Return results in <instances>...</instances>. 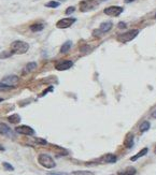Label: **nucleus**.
I'll return each instance as SVG.
<instances>
[{
    "instance_id": "393cba45",
    "label": "nucleus",
    "mask_w": 156,
    "mask_h": 175,
    "mask_svg": "<svg viewBox=\"0 0 156 175\" xmlns=\"http://www.w3.org/2000/svg\"><path fill=\"white\" fill-rule=\"evenodd\" d=\"M75 7H69L67 10H66V14H67V15L71 14V13H73V12H75Z\"/></svg>"
},
{
    "instance_id": "2eb2a0df",
    "label": "nucleus",
    "mask_w": 156,
    "mask_h": 175,
    "mask_svg": "<svg viewBox=\"0 0 156 175\" xmlns=\"http://www.w3.org/2000/svg\"><path fill=\"white\" fill-rule=\"evenodd\" d=\"M43 28H44V24H42V23H36V24H33V25L30 26V30L33 31V32L42 31Z\"/></svg>"
},
{
    "instance_id": "dca6fc26",
    "label": "nucleus",
    "mask_w": 156,
    "mask_h": 175,
    "mask_svg": "<svg viewBox=\"0 0 156 175\" xmlns=\"http://www.w3.org/2000/svg\"><path fill=\"white\" fill-rule=\"evenodd\" d=\"M148 151H149V149H148L146 147V148H143V149L139 151V153H138L137 155H135L134 157H131V158H130V160H131V161H136L137 159H139V158H141V157H143V156H146V155L148 154Z\"/></svg>"
},
{
    "instance_id": "7c9ffc66",
    "label": "nucleus",
    "mask_w": 156,
    "mask_h": 175,
    "mask_svg": "<svg viewBox=\"0 0 156 175\" xmlns=\"http://www.w3.org/2000/svg\"><path fill=\"white\" fill-rule=\"evenodd\" d=\"M126 3H130V2H132V1H135V0H124Z\"/></svg>"
},
{
    "instance_id": "cd10ccee",
    "label": "nucleus",
    "mask_w": 156,
    "mask_h": 175,
    "mask_svg": "<svg viewBox=\"0 0 156 175\" xmlns=\"http://www.w3.org/2000/svg\"><path fill=\"white\" fill-rule=\"evenodd\" d=\"M51 90H53V87H52V86H51V87H49L47 88V89H46V90H44V92H42V94H41V97H43V96L44 95H46V94H47V92H50Z\"/></svg>"
},
{
    "instance_id": "2f4dec72",
    "label": "nucleus",
    "mask_w": 156,
    "mask_h": 175,
    "mask_svg": "<svg viewBox=\"0 0 156 175\" xmlns=\"http://www.w3.org/2000/svg\"><path fill=\"white\" fill-rule=\"evenodd\" d=\"M0 151H4V147H2V146H1V145H0Z\"/></svg>"
},
{
    "instance_id": "ddd939ff",
    "label": "nucleus",
    "mask_w": 156,
    "mask_h": 175,
    "mask_svg": "<svg viewBox=\"0 0 156 175\" xmlns=\"http://www.w3.org/2000/svg\"><path fill=\"white\" fill-rule=\"evenodd\" d=\"M137 173V170L132 167H128V168L124 169L123 171L117 172V175H136Z\"/></svg>"
},
{
    "instance_id": "a878e982",
    "label": "nucleus",
    "mask_w": 156,
    "mask_h": 175,
    "mask_svg": "<svg viewBox=\"0 0 156 175\" xmlns=\"http://www.w3.org/2000/svg\"><path fill=\"white\" fill-rule=\"evenodd\" d=\"M75 174L77 175H93L91 172H75Z\"/></svg>"
},
{
    "instance_id": "6ab92c4d",
    "label": "nucleus",
    "mask_w": 156,
    "mask_h": 175,
    "mask_svg": "<svg viewBox=\"0 0 156 175\" xmlns=\"http://www.w3.org/2000/svg\"><path fill=\"white\" fill-rule=\"evenodd\" d=\"M104 162L107 163H114L115 161H116V156H114L113 154H108L104 156Z\"/></svg>"
},
{
    "instance_id": "7ed1b4c3",
    "label": "nucleus",
    "mask_w": 156,
    "mask_h": 175,
    "mask_svg": "<svg viewBox=\"0 0 156 175\" xmlns=\"http://www.w3.org/2000/svg\"><path fill=\"white\" fill-rule=\"evenodd\" d=\"M139 35V30L138 29H132V30H129V31H126L124 33H122L117 37L118 39V41H121V42H129L131 40H134V39Z\"/></svg>"
},
{
    "instance_id": "f257e3e1",
    "label": "nucleus",
    "mask_w": 156,
    "mask_h": 175,
    "mask_svg": "<svg viewBox=\"0 0 156 175\" xmlns=\"http://www.w3.org/2000/svg\"><path fill=\"white\" fill-rule=\"evenodd\" d=\"M29 49V44L28 43L21 41V40H16L13 41L10 45V51L13 54H17V55H22V54H25L28 52Z\"/></svg>"
},
{
    "instance_id": "f03ea898",
    "label": "nucleus",
    "mask_w": 156,
    "mask_h": 175,
    "mask_svg": "<svg viewBox=\"0 0 156 175\" xmlns=\"http://www.w3.org/2000/svg\"><path fill=\"white\" fill-rule=\"evenodd\" d=\"M38 162L40 165H42L45 169H54L56 167L54 159L47 154H40L38 156Z\"/></svg>"
},
{
    "instance_id": "0eeeda50",
    "label": "nucleus",
    "mask_w": 156,
    "mask_h": 175,
    "mask_svg": "<svg viewBox=\"0 0 156 175\" xmlns=\"http://www.w3.org/2000/svg\"><path fill=\"white\" fill-rule=\"evenodd\" d=\"M15 131L20 134H23V135H28V137H31L35 134V130L32 129L31 127L27 126V125H22V126H18L15 128Z\"/></svg>"
},
{
    "instance_id": "1a4fd4ad",
    "label": "nucleus",
    "mask_w": 156,
    "mask_h": 175,
    "mask_svg": "<svg viewBox=\"0 0 156 175\" xmlns=\"http://www.w3.org/2000/svg\"><path fill=\"white\" fill-rule=\"evenodd\" d=\"M0 134H1V135L9 137V138L14 137V135H13V131H12V129L8 126L7 124H4V123H0Z\"/></svg>"
},
{
    "instance_id": "20e7f679",
    "label": "nucleus",
    "mask_w": 156,
    "mask_h": 175,
    "mask_svg": "<svg viewBox=\"0 0 156 175\" xmlns=\"http://www.w3.org/2000/svg\"><path fill=\"white\" fill-rule=\"evenodd\" d=\"M99 4V0H83L80 3V10L82 12H87L95 9Z\"/></svg>"
},
{
    "instance_id": "5701e85b",
    "label": "nucleus",
    "mask_w": 156,
    "mask_h": 175,
    "mask_svg": "<svg viewBox=\"0 0 156 175\" xmlns=\"http://www.w3.org/2000/svg\"><path fill=\"white\" fill-rule=\"evenodd\" d=\"M13 55V53L11 52H4V53H2V54H0V59L1 58H8V57H10V56H12Z\"/></svg>"
},
{
    "instance_id": "f8f14e48",
    "label": "nucleus",
    "mask_w": 156,
    "mask_h": 175,
    "mask_svg": "<svg viewBox=\"0 0 156 175\" xmlns=\"http://www.w3.org/2000/svg\"><path fill=\"white\" fill-rule=\"evenodd\" d=\"M112 26H113V24H112L111 22H104V23H102V24L100 25V27H99L100 32H101V33H106V32L110 31Z\"/></svg>"
},
{
    "instance_id": "72a5a7b5",
    "label": "nucleus",
    "mask_w": 156,
    "mask_h": 175,
    "mask_svg": "<svg viewBox=\"0 0 156 175\" xmlns=\"http://www.w3.org/2000/svg\"><path fill=\"white\" fill-rule=\"evenodd\" d=\"M154 153L156 154V146H155V149H154Z\"/></svg>"
},
{
    "instance_id": "9b49d317",
    "label": "nucleus",
    "mask_w": 156,
    "mask_h": 175,
    "mask_svg": "<svg viewBox=\"0 0 156 175\" xmlns=\"http://www.w3.org/2000/svg\"><path fill=\"white\" fill-rule=\"evenodd\" d=\"M37 67H38L37 63H27V65L25 66V68L23 69V71H22V74H23V75H26V74L30 73V72H32V71H35L36 69H37Z\"/></svg>"
},
{
    "instance_id": "4468645a",
    "label": "nucleus",
    "mask_w": 156,
    "mask_h": 175,
    "mask_svg": "<svg viewBox=\"0 0 156 175\" xmlns=\"http://www.w3.org/2000/svg\"><path fill=\"white\" fill-rule=\"evenodd\" d=\"M124 145L127 148H131L132 147V145H134V135L131 133H128L127 135H126V139L124 141Z\"/></svg>"
},
{
    "instance_id": "aec40b11",
    "label": "nucleus",
    "mask_w": 156,
    "mask_h": 175,
    "mask_svg": "<svg viewBox=\"0 0 156 175\" xmlns=\"http://www.w3.org/2000/svg\"><path fill=\"white\" fill-rule=\"evenodd\" d=\"M150 127H151V125H150L149 122H143V123L140 125V132H146V131H148V130L150 129Z\"/></svg>"
},
{
    "instance_id": "4be33fe9",
    "label": "nucleus",
    "mask_w": 156,
    "mask_h": 175,
    "mask_svg": "<svg viewBox=\"0 0 156 175\" xmlns=\"http://www.w3.org/2000/svg\"><path fill=\"white\" fill-rule=\"evenodd\" d=\"M2 165H3V168L6 169L7 171H13V170H14V167H13V165H11L10 163H8V162H3Z\"/></svg>"
},
{
    "instance_id": "6e6552de",
    "label": "nucleus",
    "mask_w": 156,
    "mask_h": 175,
    "mask_svg": "<svg viewBox=\"0 0 156 175\" xmlns=\"http://www.w3.org/2000/svg\"><path fill=\"white\" fill-rule=\"evenodd\" d=\"M124 11V9L122 7H116V6H112V7H109L104 9V14L109 15V16H118L121 14L122 12Z\"/></svg>"
},
{
    "instance_id": "c85d7f7f",
    "label": "nucleus",
    "mask_w": 156,
    "mask_h": 175,
    "mask_svg": "<svg viewBox=\"0 0 156 175\" xmlns=\"http://www.w3.org/2000/svg\"><path fill=\"white\" fill-rule=\"evenodd\" d=\"M125 27H126V24L123 23V22H121V23L118 24V28H125Z\"/></svg>"
},
{
    "instance_id": "473e14b6",
    "label": "nucleus",
    "mask_w": 156,
    "mask_h": 175,
    "mask_svg": "<svg viewBox=\"0 0 156 175\" xmlns=\"http://www.w3.org/2000/svg\"><path fill=\"white\" fill-rule=\"evenodd\" d=\"M2 101H3V99H2V98H0V102H2Z\"/></svg>"
},
{
    "instance_id": "9d476101",
    "label": "nucleus",
    "mask_w": 156,
    "mask_h": 175,
    "mask_svg": "<svg viewBox=\"0 0 156 175\" xmlns=\"http://www.w3.org/2000/svg\"><path fill=\"white\" fill-rule=\"evenodd\" d=\"M72 66H73V63L71 60H64V61H61V63H57L56 66H55V68L58 71H65L70 69Z\"/></svg>"
},
{
    "instance_id": "a211bd4d",
    "label": "nucleus",
    "mask_w": 156,
    "mask_h": 175,
    "mask_svg": "<svg viewBox=\"0 0 156 175\" xmlns=\"http://www.w3.org/2000/svg\"><path fill=\"white\" fill-rule=\"evenodd\" d=\"M71 45H72V42L71 41H66V42L61 45V53L65 54V53L69 52V49H71Z\"/></svg>"
},
{
    "instance_id": "412c9836",
    "label": "nucleus",
    "mask_w": 156,
    "mask_h": 175,
    "mask_svg": "<svg viewBox=\"0 0 156 175\" xmlns=\"http://www.w3.org/2000/svg\"><path fill=\"white\" fill-rule=\"evenodd\" d=\"M59 6H61V3L57 2V1H50V2H47L45 4L46 8H58Z\"/></svg>"
},
{
    "instance_id": "bb28decb",
    "label": "nucleus",
    "mask_w": 156,
    "mask_h": 175,
    "mask_svg": "<svg viewBox=\"0 0 156 175\" xmlns=\"http://www.w3.org/2000/svg\"><path fill=\"white\" fill-rule=\"evenodd\" d=\"M49 175H69L67 173H61V172H51L49 173Z\"/></svg>"
},
{
    "instance_id": "c756f323",
    "label": "nucleus",
    "mask_w": 156,
    "mask_h": 175,
    "mask_svg": "<svg viewBox=\"0 0 156 175\" xmlns=\"http://www.w3.org/2000/svg\"><path fill=\"white\" fill-rule=\"evenodd\" d=\"M152 117L153 118H156V111H154V112L152 113Z\"/></svg>"
},
{
    "instance_id": "b1692460",
    "label": "nucleus",
    "mask_w": 156,
    "mask_h": 175,
    "mask_svg": "<svg viewBox=\"0 0 156 175\" xmlns=\"http://www.w3.org/2000/svg\"><path fill=\"white\" fill-rule=\"evenodd\" d=\"M11 88L12 87H10V86H8V85H6L0 82V89H2V90H8V89H11Z\"/></svg>"
},
{
    "instance_id": "f704fd0d",
    "label": "nucleus",
    "mask_w": 156,
    "mask_h": 175,
    "mask_svg": "<svg viewBox=\"0 0 156 175\" xmlns=\"http://www.w3.org/2000/svg\"><path fill=\"white\" fill-rule=\"evenodd\" d=\"M155 18H156V15H155Z\"/></svg>"
},
{
    "instance_id": "f3484780",
    "label": "nucleus",
    "mask_w": 156,
    "mask_h": 175,
    "mask_svg": "<svg viewBox=\"0 0 156 175\" xmlns=\"http://www.w3.org/2000/svg\"><path fill=\"white\" fill-rule=\"evenodd\" d=\"M8 120H9L11 124H18L21 122V116L18 115V114H13V115L8 117Z\"/></svg>"
},
{
    "instance_id": "39448f33",
    "label": "nucleus",
    "mask_w": 156,
    "mask_h": 175,
    "mask_svg": "<svg viewBox=\"0 0 156 175\" xmlns=\"http://www.w3.org/2000/svg\"><path fill=\"white\" fill-rule=\"evenodd\" d=\"M77 18L75 17H67V18H63V19H59V21L56 23V27L59 29H66L69 28L71 25L75 24Z\"/></svg>"
},
{
    "instance_id": "423d86ee",
    "label": "nucleus",
    "mask_w": 156,
    "mask_h": 175,
    "mask_svg": "<svg viewBox=\"0 0 156 175\" xmlns=\"http://www.w3.org/2000/svg\"><path fill=\"white\" fill-rule=\"evenodd\" d=\"M18 81H20V77H18L17 75H13V74H11V75L4 76L2 80L0 81V82L13 88V87H15V85L18 83Z\"/></svg>"
}]
</instances>
